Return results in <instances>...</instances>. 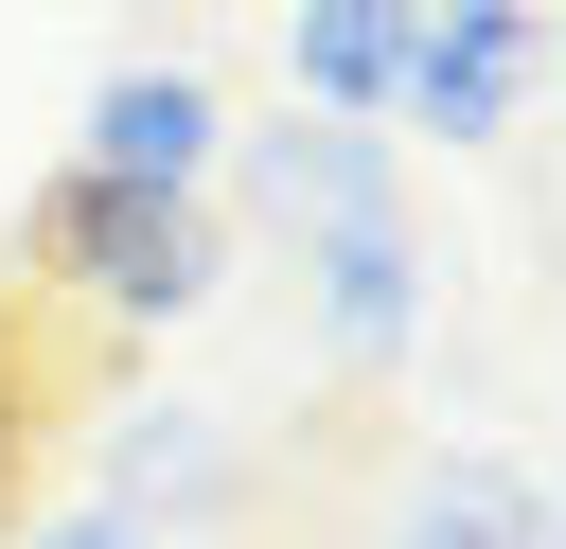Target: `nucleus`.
I'll list each match as a JSON object with an SVG mask.
<instances>
[{"mask_svg":"<svg viewBox=\"0 0 566 549\" xmlns=\"http://www.w3.org/2000/svg\"><path fill=\"white\" fill-rule=\"evenodd\" d=\"M35 248H53L106 319H195V301H212V266H230L195 195H124V177H53Z\"/></svg>","mask_w":566,"mask_h":549,"instance_id":"nucleus-1","label":"nucleus"},{"mask_svg":"<svg viewBox=\"0 0 566 549\" xmlns=\"http://www.w3.org/2000/svg\"><path fill=\"white\" fill-rule=\"evenodd\" d=\"M531 53H548V18H531V0H424V18H407V71H389V106H407L424 142H513V106H531Z\"/></svg>","mask_w":566,"mask_h":549,"instance_id":"nucleus-2","label":"nucleus"},{"mask_svg":"<svg viewBox=\"0 0 566 549\" xmlns=\"http://www.w3.org/2000/svg\"><path fill=\"white\" fill-rule=\"evenodd\" d=\"M212 142H230L212 71L142 53V71H106V89H88V159H71V177H124V195H195V177H212Z\"/></svg>","mask_w":566,"mask_h":549,"instance_id":"nucleus-3","label":"nucleus"},{"mask_svg":"<svg viewBox=\"0 0 566 549\" xmlns=\"http://www.w3.org/2000/svg\"><path fill=\"white\" fill-rule=\"evenodd\" d=\"M248 213L265 230H354V213H407V177H389V142L371 124H248Z\"/></svg>","mask_w":566,"mask_h":549,"instance_id":"nucleus-4","label":"nucleus"},{"mask_svg":"<svg viewBox=\"0 0 566 549\" xmlns=\"http://www.w3.org/2000/svg\"><path fill=\"white\" fill-rule=\"evenodd\" d=\"M301 266H318V336H336L354 372H389V354L424 336V230H407V213H354V230H301Z\"/></svg>","mask_w":566,"mask_h":549,"instance_id":"nucleus-5","label":"nucleus"},{"mask_svg":"<svg viewBox=\"0 0 566 549\" xmlns=\"http://www.w3.org/2000/svg\"><path fill=\"white\" fill-rule=\"evenodd\" d=\"M212 496H230V443H212V407H124V425H106V514H124V531L159 514V549H177Z\"/></svg>","mask_w":566,"mask_h":549,"instance_id":"nucleus-6","label":"nucleus"},{"mask_svg":"<svg viewBox=\"0 0 566 549\" xmlns=\"http://www.w3.org/2000/svg\"><path fill=\"white\" fill-rule=\"evenodd\" d=\"M407 18H424V0H301V18H283V71H301V106H318V124H389Z\"/></svg>","mask_w":566,"mask_h":549,"instance_id":"nucleus-7","label":"nucleus"},{"mask_svg":"<svg viewBox=\"0 0 566 549\" xmlns=\"http://www.w3.org/2000/svg\"><path fill=\"white\" fill-rule=\"evenodd\" d=\"M389 549H548V496H531V460H424Z\"/></svg>","mask_w":566,"mask_h":549,"instance_id":"nucleus-8","label":"nucleus"},{"mask_svg":"<svg viewBox=\"0 0 566 549\" xmlns=\"http://www.w3.org/2000/svg\"><path fill=\"white\" fill-rule=\"evenodd\" d=\"M35 549H159V531H124V514H53Z\"/></svg>","mask_w":566,"mask_h":549,"instance_id":"nucleus-9","label":"nucleus"}]
</instances>
